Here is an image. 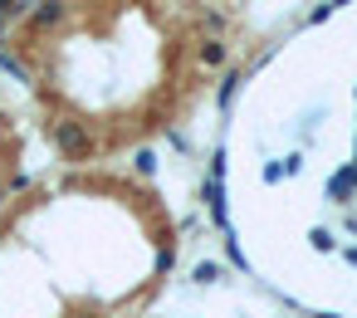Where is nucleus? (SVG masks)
<instances>
[{"label": "nucleus", "instance_id": "f257e3e1", "mask_svg": "<svg viewBox=\"0 0 357 318\" xmlns=\"http://www.w3.org/2000/svg\"><path fill=\"white\" fill-rule=\"evenodd\" d=\"M54 142H59L69 157H84V152H89V132H84L79 123H54Z\"/></svg>", "mask_w": 357, "mask_h": 318}, {"label": "nucleus", "instance_id": "f03ea898", "mask_svg": "<svg viewBox=\"0 0 357 318\" xmlns=\"http://www.w3.org/2000/svg\"><path fill=\"white\" fill-rule=\"evenodd\" d=\"M59 15H64V6H59V0H45V6L35 10V20H30V25H40V30H45V25H54Z\"/></svg>", "mask_w": 357, "mask_h": 318}, {"label": "nucleus", "instance_id": "7ed1b4c3", "mask_svg": "<svg viewBox=\"0 0 357 318\" xmlns=\"http://www.w3.org/2000/svg\"><path fill=\"white\" fill-rule=\"evenodd\" d=\"M196 279H201V284H215L220 269H215V264H196Z\"/></svg>", "mask_w": 357, "mask_h": 318}, {"label": "nucleus", "instance_id": "20e7f679", "mask_svg": "<svg viewBox=\"0 0 357 318\" xmlns=\"http://www.w3.org/2000/svg\"><path fill=\"white\" fill-rule=\"evenodd\" d=\"M347 259H352V264H357V250H347Z\"/></svg>", "mask_w": 357, "mask_h": 318}]
</instances>
